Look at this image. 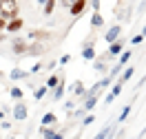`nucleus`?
Wrapping results in <instances>:
<instances>
[{
    "instance_id": "f257e3e1",
    "label": "nucleus",
    "mask_w": 146,
    "mask_h": 139,
    "mask_svg": "<svg viewBox=\"0 0 146 139\" xmlns=\"http://www.w3.org/2000/svg\"><path fill=\"white\" fill-rule=\"evenodd\" d=\"M18 13H20L18 0H0V16L5 20L18 18Z\"/></svg>"
},
{
    "instance_id": "f03ea898",
    "label": "nucleus",
    "mask_w": 146,
    "mask_h": 139,
    "mask_svg": "<svg viewBox=\"0 0 146 139\" xmlns=\"http://www.w3.org/2000/svg\"><path fill=\"white\" fill-rule=\"evenodd\" d=\"M27 40L25 38H13L11 40V53H16V55H27Z\"/></svg>"
},
{
    "instance_id": "7ed1b4c3",
    "label": "nucleus",
    "mask_w": 146,
    "mask_h": 139,
    "mask_svg": "<svg viewBox=\"0 0 146 139\" xmlns=\"http://www.w3.org/2000/svg\"><path fill=\"white\" fill-rule=\"evenodd\" d=\"M86 5H89V0H73V2H71V7H69V13L73 16V20L80 18V16L84 13Z\"/></svg>"
},
{
    "instance_id": "20e7f679",
    "label": "nucleus",
    "mask_w": 146,
    "mask_h": 139,
    "mask_svg": "<svg viewBox=\"0 0 146 139\" xmlns=\"http://www.w3.org/2000/svg\"><path fill=\"white\" fill-rule=\"evenodd\" d=\"M22 27H25V20H22V18H11V20H7L5 33H20Z\"/></svg>"
},
{
    "instance_id": "39448f33",
    "label": "nucleus",
    "mask_w": 146,
    "mask_h": 139,
    "mask_svg": "<svg viewBox=\"0 0 146 139\" xmlns=\"http://www.w3.org/2000/svg\"><path fill=\"white\" fill-rule=\"evenodd\" d=\"M53 36L51 31H44V29H33V31H29V40L31 42H42V40H49V38Z\"/></svg>"
},
{
    "instance_id": "423d86ee",
    "label": "nucleus",
    "mask_w": 146,
    "mask_h": 139,
    "mask_svg": "<svg viewBox=\"0 0 146 139\" xmlns=\"http://www.w3.org/2000/svg\"><path fill=\"white\" fill-rule=\"evenodd\" d=\"M119 36H122V24H113V27H109V31H106L104 40H106V44H111V42L119 40Z\"/></svg>"
},
{
    "instance_id": "0eeeda50",
    "label": "nucleus",
    "mask_w": 146,
    "mask_h": 139,
    "mask_svg": "<svg viewBox=\"0 0 146 139\" xmlns=\"http://www.w3.org/2000/svg\"><path fill=\"white\" fill-rule=\"evenodd\" d=\"M11 113H13V117H16L18 121H25V119L29 117V111H27V106H25L22 102H18V104H16V106L11 108Z\"/></svg>"
},
{
    "instance_id": "6e6552de",
    "label": "nucleus",
    "mask_w": 146,
    "mask_h": 139,
    "mask_svg": "<svg viewBox=\"0 0 146 139\" xmlns=\"http://www.w3.org/2000/svg\"><path fill=\"white\" fill-rule=\"evenodd\" d=\"M42 53H44V46L40 44V42H29L27 44V55L38 57V55H42Z\"/></svg>"
},
{
    "instance_id": "1a4fd4ad",
    "label": "nucleus",
    "mask_w": 146,
    "mask_h": 139,
    "mask_svg": "<svg viewBox=\"0 0 146 139\" xmlns=\"http://www.w3.org/2000/svg\"><path fill=\"white\" fill-rule=\"evenodd\" d=\"M122 51H124V40H115V42H111V44H109V57L119 55Z\"/></svg>"
},
{
    "instance_id": "9d476101",
    "label": "nucleus",
    "mask_w": 146,
    "mask_h": 139,
    "mask_svg": "<svg viewBox=\"0 0 146 139\" xmlns=\"http://www.w3.org/2000/svg\"><path fill=\"white\" fill-rule=\"evenodd\" d=\"M71 93H73V97H84L86 88H84V82H82V80H75V82H73Z\"/></svg>"
},
{
    "instance_id": "9b49d317",
    "label": "nucleus",
    "mask_w": 146,
    "mask_h": 139,
    "mask_svg": "<svg viewBox=\"0 0 146 139\" xmlns=\"http://www.w3.org/2000/svg\"><path fill=\"white\" fill-rule=\"evenodd\" d=\"M64 91H66V88H64V77L60 75V82H58V86L53 88V102H60V99H62Z\"/></svg>"
},
{
    "instance_id": "f8f14e48",
    "label": "nucleus",
    "mask_w": 146,
    "mask_h": 139,
    "mask_svg": "<svg viewBox=\"0 0 146 139\" xmlns=\"http://www.w3.org/2000/svg\"><path fill=\"white\" fill-rule=\"evenodd\" d=\"M42 126H58V117H55V113H44L42 115V119H40Z\"/></svg>"
},
{
    "instance_id": "ddd939ff",
    "label": "nucleus",
    "mask_w": 146,
    "mask_h": 139,
    "mask_svg": "<svg viewBox=\"0 0 146 139\" xmlns=\"http://www.w3.org/2000/svg\"><path fill=\"white\" fill-rule=\"evenodd\" d=\"M82 60H86V62H93V60H95V46L93 44L82 46Z\"/></svg>"
},
{
    "instance_id": "4468645a",
    "label": "nucleus",
    "mask_w": 146,
    "mask_h": 139,
    "mask_svg": "<svg viewBox=\"0 0 146 139\" xmlns=\"http://www.w3.org/2000/svg\"><path fill=\"white\" fill-rule=\"evenodd\" d=\"M9 77L13 80V82H20V80H27L29 77V71H22V69H13L9 73Z\"/></svg>"
},
{
    "instance_id": "2eb2a0df",
    "label": "nucleus",
    "mask_w": 146,
    "mask_h": 139,
    "mask_svg": "<svg viewBox=\"0 0 146 139\" xmlns=\"http://www.w3.org/2000/svg\"><path fill=\"white\" fill-rule=\"evenodd\" d=\"M98 99H100V95H93V97H84V104H82V108L86 113H91L93 111V106L98 104Z\"/></svg>"
},
{
    "instance_id": "dca6fc26",
    "label": "nucleus",
    "mask_w": 146,
    "mask_h": 139,
    "mask_svg": "<svg viewBox=\"0 0 146 139\" xmlns=\"http://www.w3.org/2000/svg\"><path fill=\"white\" fill-rule=\"evenodd\" d=\"M133 73H135V69H133V66H126V71H122V73L117 75V77H119L117 82H119V84H126L128 80L133 77Z\"/></svg>"
},
{
    "instance_id": "f3484780",
    "label": "nucleus",
    "mask_w": 146,
    "mask_h": 139,
    "mask_svg": "<svg viewBox=\"0 0 146 139\" xmlns=\"http://www.w3.org/2000/svg\"><path fill=\"white\" fill-rule=\"evenodd\" d=\"M102 24H104L102 13H100V11H93V16H91V27H93V29H100Z\"/></svg>"
},
{
    "instance_id": "a211bd4d",
    "label": "nucleus",
    "mask_w": 146,
    "mask_h": 139,
    "mask_svg": "<svg viewBox=\"0 0 146 139\" xmlns=\"http://www.w3.org/2000/svg\"><path fill=\"white\" fill-rule=\"evenodd\" d=\"M46 93H49V88H46V86H38V88H33V99H36V102L44 99Z\"/></svg>"
},
{
    "instance_id": "6ab92c4d",
    "label": "nucleus",
    "mask_w": 146,
    "mask_h": 139,
    "mask_svg": "<svg viewBox=\"0 0 146 139\" xmlns=\"http://www.w3.org/2000/svg\"><path fill=\"white\" fill-rule=\"evenodd\" d=\"M55 5H58L55 0H44V5H42V13H44V16H51V13L55 11Z\"/></svg>"
},
{
    "instance_id": "aec40b11",
    "label": "nucleus",
    "mask_w": 146,
    "mask_h": 139,
    "mask_svg": "<svg viewBox=\"0 0 146 139\" xmlns=\"http://www.w3.org/2000/svg\"><path fill=\"white\" fill-rule=\"evenodd\" d=\"M38 130H40V135H42L44 139H51V137H53V132H55V126H40Z\"/></svg>"
},
{
    "instance_id": "412c9836",
    "label": "nucleus",
    "mask_w": 146,
    "mask_h": 139,
    "mask_svg": "<svg viewBox=\"0 0 146 139\" xmlns=\"http://www.w3.org/2000/svg\"><path fill=\"white\" fill-rule=\"evenodd\" d=\"M106 60H109V55H106V57H102V60H98V62L93 64L95 73H104V71H106Z\"/></svg>"
},
{
    "instance_id": "4be33fe9",
    "label": "nucleus",
    "mask_w": 146,
    "mask_h": 139,
    "mask_svg": "<svg viewBox=\"0 0 146 139\" xmlns=\"http://www.w3.org/2000/svg\"><path fill=\"white\" fill-rule=\"evenodd\" d=\"M131 57H133V51H131V49L122 51V55H119V62H117V64H119V66H126V62L131 60Z\"/></svg>"
},
{
    "instance_id": "5701e85b",
    "label": "nucleus",
    "mask_w": 146,
    "mask_h": 139,
    "mask_svg": "<svg viewBox=\"0 0 146 139\" xmlns=\"http://www.w3.org/2000/svg\"><path fill=\"white\" fill-rule=\"evenodd\" d=\"M131 111H133V106H131V104H126V106L122 108V113H119V117H117V124H122V121H126V117L131 115Z\"/></svg>"
},
{
    "instance_id": "b1692460",
    "label": "nucleus",
    "mask_w": 146,
    "mask_h": 139,
    "mask_svg": "<svg viewBox=\"0 0 146 139\" xmlns=\"http://www.w3.org/2000/svg\"><path fill=\"white\" fill-rule=\"evenodd\" d=\"M9 95L16 99V102H22V95H25V91H22V88H18V86H13V88L9 91Z\"/></svg>"
},
{
    "instance_id": "393cba45",
    "label": "nucleus",
    "mask_w": 146,
    "mask_h": 139,
    "mask_svg": "<svg viewBox=\"0 0 146 139\" xmlns=\"http://www.w3.org/2000/svg\"><path fill=\"white\" fill-rule=\"evenodd\" d=\"M58 82H60V75H51V77H49V80H46V88H49V91H51V88H55V86H58Z\"/></svg>"
},
{
    "instance_id": "a878e982",
    "label": "nucleus",
    "mask_w": 146,
    "mask_h": 139,
    "mask_svg": "<svg viewBox=\"0 0 146 139\" xmlns=\"http://www.w3.org/2000/svg\"><path fill=\"white\" fill-rule=\"evenodd\" d=\"M122 88H124V84L115 82L113 86H111V95H113V97H119V95H122Z\"/></svg>"
},
{
    "instance_id": "bb28decb",
    "label": "nucleus",
    "mask_w": 146,
    "mask_h": 139,
    "mask_svg": "<svg viewBox=\"0 0 146 139\" xmlns=\"http://www.w3.org/2000/svg\"><path fill=\"white\" fill-rule=\"evenodd\" d=\"M91 124H95V115H93V113H86L82 117V126H91Z\"/></svg>"
},
{
    "instance_id": "cd10ccee",
    "label": "nucleus",
    "mask_w": 146,
    "mask_h": 139,
    "mask_svg": "<svg viewBox=\"0 0 146 139\" xmlns=\"http://www.w3.org/2000/svg\"><path fill=\"white\" fill-rule=\"evenodd\" d=\"M42 69H44V64H42V62H36V64L29 69V73H31V75H38V73H42Z\"/></svg>"
},
{
    "instance_id": "c85d7f7f",
    "label": "nucleus",
    "mask_w": 146,
    "mask_h": 139,
    "mask_svg": "<svg viewBox=\"0 0 146 139\" xmlns=\"http://www.w3.org/2000/svg\"><path fill=\"white\" fill-rule=\"evenodd\" d=\"M119 71H122V66H119V64H115V66H113V69L109 71V77H111V80H115V77L119 75Z\"/></svg>"
},
{
    "instance_id": "c756f323",
    "label": "nucleus",
    "mask_w": 146,
    "mask_h": 139,
    "mask_svg": "<svg viewBox=\"0 0 146 139\" xmlns=\"http://www.w3.org/2000/svg\"><path fill=\"white\" fill-rule=\"evenodd\" d=\"M73 113V119H82L84 115H86V111L84 108H75V111H71Z\"/></svg>"
},
{
    "instance_id": "7c9ffc66",
    "label": "nucleus",
    "mask_w": 146,
    "mask_h": 139,
    "mask_svg": "<svg viewBox=\"0 0 146 139\" xmlns=\"http://www.w3.org/2000/svg\"><path fill=\"white\" fill-rule=\"evenodd\" d=\"M142 42H144V38L139 36V33H137V36H133V38H131V44H142Z\"/></svg>"
},
{
    "instance_id": "2f4dec72",
    "label": "nucleus",
    "mask_w": 146,
    "mask_h": 139,
    "mask_svg": "<svg viewBox=\"0 0 146 139\" xmlns=\"http://www.w3.org/2000/svg\"><path fill=\"white\" fill-rule=\"evenodd\" d=\"M71 2H73V0H60L58 5H60V7H64V9H69V7H71Z\"/></svg>"
},
{
    "instance_id": "473e14b6",
    "label": "nucleus",
    "mask_w": 146,
    "mask_h": 139,
    "mask_svg": "<svg viewBox=\"0 0 146 139\" xmlns=\"http://www.w3.org/2000/svg\"><path fill=\"white\" fill-rule=\"evenodd\" d=\"M51 139H64V130H55Z\"/></svg>"
},
{
    "instance_id": "72a5a7b5",
    "label": "nucleus",
    "mask_w": 146,
    "mask_h": 139,
    "mask_svg": "<svg viewBox=\"0 0 146 139\" xmlns=\"http://www.w3.org/2000/svg\"><path fill=\"white\" fill-rule=\"evenodd\" d=\"M69 62H71V55H69V53L60 57V64H69Z\"/></svg>"
},
{
    "instance_id": "f704fd0d",
    "label": "nucleus",
    "mask_w": 146,
    "mask_h": 139,
    "mask_svg": "<svg viewBox=\"0 0 146 139\" xmlns=\"http://www.w3.org/2000/svg\"><path fill=\"white\" fill-rule=\"evenodd\" d=\"M104 102H106V106H111V104L115 102V97H113V95H111V93H109V95H106V97H104Z\"/></svg>"
},
{
    "instance_id": "c9c22d12",
    "label": "nucleus",
    "mask_w": 146,
    "mask_h": 139,
    "mask_svg": "<svg viewBox=\"0 0 146 139\" xmlns=\"http://www.w3.org/2000/svg\"><path fill=\"white\" fill-rule=\"evenodd\" d=\"M5 27H7V20L0 16V33H5Z\"/></svg>"
},
{
    "instance_id": "e433bc0d",
    "label": "nucleus",
    "mask_w": 146,
    "mask_h": 139,
    "mask_svg": "<svg viewBox=\"0 0 146 139\" xmlns=\"http://www.w3.org/2000/svg\"><path fill=\"white\" fill-rule=\"evenodd\" d=\"M91 7L93 11H100V0H91Z\"/></svg>"
},
{
    "instance_id": "4c0bfd02",
    "label": "nucleus",
    "mask_w": 146,
    "mask_h": 139,
    "mask_svg": "<svg viewBox=\"0 0 146 139\" xmlns=\"http://www.w3.org/2000/svg\"><path fill=\"white\" fill-rule=\"evenodd\" d=\"M0 126H2V130H9L11 128V124H9V121H5V119H0Z\"/></svg>"
},
{
    "instance_id": "58836bf2",
    "label": "nucleus",
    "mask_w": 146,
    "mask_h": 139,
    "mask_svg": "<svg viewBox=\"0 0 146 139\" xmlns=\"http://www.w3.org/2000/svg\"><path fill=\"white\" fill-rule=\"evenodd\" d=\"M73 106H75V104H73V99H71V102H66V104H64V108H66V113H71V111H73Z\"/></svg>"
},
{
    "instance_id": "ea45409f",
    "label": "nucleus",
    "mask_w": 146,
    "mask_h": 139,
    "mask_svg": "<svg viewBox=\"0 0 146 139\" xmlns=\"http://www.w3.org/2000/svg\"><path fill=\"white\" fill-rule=\"evenodd\" d=\"M146 84V73H144V77H142V80H139V84H137V88H142V86H144Z\"/></svg>"
},
{
    "instance_id": "a19ab883",
    "label": "nucleus",
    "mask_w": 146,
    "mask_h": 139,
    "mask_svg": "<svg viewBox=\"0 0 146 139\" xmlns=\"http://www.w3.org/2000/svg\"><path fill=\"white\" fill-rule=\"evenodd\" d=\"M139 36H142V38H146V24L142 27V31H139Z\"/></svg>"
},
{
    "instance_id": "79ce46f5",
    "label": "nucleus",
    "mask_w": 146,
    "mask_h": 139,
    "mask_svg": "<svg viewBox=\"0 0 146 139\" xmlns=\"http://www.w3.org/2000/svg\"><path fill=\"white\" fill-rule=\"evenodd\" d=\"M5 38H7V36H2V33H0V44H2V42H5Z\"/></svg>"
},
{
    "instance_id": "37998d69",
    "label": "nucleus",
    "mask_w": 146,
    "mask_h": 139,
    "mask_svg": "<svg viewBox=\"0 0 146 139\" xmlns=\"http://www.w3.org/2000/svg\"><path fill=\"white\" fill-rule=\"evenodd\" d=\"M122 135H124V132H119V135H117V137H115V139H122Z\"/></svg>"
},
{
    "instance_id": "c03bdc74",
    "label": "nucleus",
    "mask_w": 146,
    "mask_h": 139,
    "mask_svg": "<svg viewBox=\"0 0 146 139\" xmlns=\"http://www.w3.org/2000/svg\"><path fill=\"white\" fill-rule=\"evenodd\" d=\"M38 5H44V0H38Z\"/></svg>"
},
{
    "instance_id": "a18cd8bd",
    "label": "nucleus",
    "mask_w": 146,
    "mask_h": 139,
    "mask_svg": "<svg viewBox=\"0 0 146 139\" xmlns=\"http://www.w3.org/2000/svg\"><path fill=\"white\" fill-rule=\"evenodd\" d=\"M2 77H5V75H2V71H0V80H2Z\"/></svg>"
},
{
    "instance_id": "49530a36",
    "label": "nucleus",
    "mask_w": 146,
    "mask_h": 139,
    "mask_svg": "<svg viewBox=\"0 0 146 139\" xmlns=\"http://www.w3.org/2000/svg\"><path fill=\"white\" fill-rule=\"evenodd\" d=\"M73 139H80V135H75V137H73Z\"/></svg>"
},
{
    "instance_id": "de8ad7c7",
    "label": "nucleus",
    "mask_w": 146,
    "mask_h": 139,
    "mask_svg": "<svg viewBox=\"0 0 146 139\" xmlns=\"http://www.w3.org/2000/svg\"><path fill=\"white\" fill-rule=\"evenodd\" d=\"M0 119H2V111H0Z\"/></svg>"
},
{
    "instance_id": "09e8293b",
    "label": "nucleus",
    "mask_w": 146,
    "mask_h": 139,
    "mask_svg": "<svg viewBox=\"0 0 146 139\" xmlns=\"http://www.w3.org/2000/svg\"><path fill=\"white\" fill-rule=\"evenodd\" d=\"M9 139H16V137H13V135H11V137H9Z\"/></svg>"
}]
</instances>
